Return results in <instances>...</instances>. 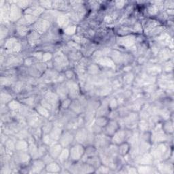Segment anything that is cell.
Segmentation results:
<instances>
[{
  "instance_id": "obj_1",
  "label": "cell",
  "mask_w": 174,
  "mask_h": 174,
  "mask_svg": "<svg viewBox=\"0 0 174 174\" xmlns=\"http://www.w3.org/2000/svg\"><path fill=\"white\" fill-rule=\"evenodd\" d=\"M129 149H130V147L128 143H122L119 145V153H121L122 155H126L129 152Z\"/></svg>"
}]
</instances>
